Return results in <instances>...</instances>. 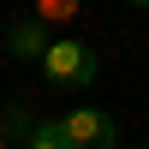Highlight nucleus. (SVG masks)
<instances>
[{
    "label": "nucleus",
    "instance_id": "1",
    "mask_svg": "<svg viewBox=\"0 0 149 149\" xmlns=\"http://www.w3.org/2000/svg\"><path fill=\"white\" fill-rule=\"evenodd\" d=\"M95 72H102V60H95V48L78 42V36H54V48L42 54V78L54 84V90H90Z\"/></svg>",
    "mask_w": 149,
    "mask_h": 149
},
{
    "label": "nucleus",
    "instance_id": "5",
    "mask_svg": "<svg viewBox=\"0 0 149 149\" xmlns=\"http://www.w3.org/2000/svg\"><path fill=\"white\" fill-rule=\"evenodd\" d=\"M125 6H143V12H149V0H125Z\"/></svg>",
    "mask_w": 149,
    "mask_h": 149
},
{
    "label": "nucleus",
    "instance_id": "2",
    "mask_svg": "<svg viewBox=\"0 0 149 149\" xmlns=\"http://www.w3.org/2000/svg\"><path fill=\"white\" fill-rule=\"evenodd\" d=\"M60 131H66L72 149H113V143H119V125H113L107 107H78V113L60 119Z\"/></svg>",
    "mask_w": 149,
    "mask_h": 149
},
{
    "label": "nucleus",
    "instance_id": "3",
    "mask_svg": "<svg viewBox=\"0 0 149 149\" xmlns=\"http://www.w3.org/2000/svg\"><path fill=\"white\" fill-rule=\"evenodd\" d=\"M6 48H12L18 60H42L48 48H54V36H48L36 18H18V24H12V36H6Z\"/></svg>",
    "mask_w": 149,
    "mask_h": 149
},
{
    "label": "nucleus",
    "instance_id": "4",
    "mask_svg": "<svg viewBox=\"0 0 149 149\" xmlns=\"http://www.w3.org/2000/svg\"><path fill=\"white\" fill-rule=\"evenodd\" d=\"M24 149H72V143H66V131H60V119H36L30 137H24Z\"/></svg>",
    "mask_w": 149,
    "mask_h": 149
}]
</instances>
